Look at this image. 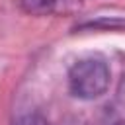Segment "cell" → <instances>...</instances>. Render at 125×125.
I'll return each instance as SVG.
<instances>
[{"mask_svg": "<svg viewBox=\"0 0 125 125\" xmlns=\"http://www.w3.org/2000/svg\"><path fill=\"white\" fill-rule=\"evenodd\" d=\"M109 84V68L104 59L84 57L76 61L68 70V88L72 96L80 100L100 98Z\"/></svg>", "mask_w": 125, "mask_h": 125, "instance_id": "obj_1", "label": "cell"}, {"mask_svg": "<svg viewBox=\"0 0 125 125\" xmlns=\"http://www.w3.org/2000/svg\"><path fill=\"white\" fill-rule=\"evenodd\" d=\"M20 6L31 16H47L55 10L57 0H20Z\"/></svg>", "mask_w": 125, "mask_h": 125, "instance_id": "obj_2", "label": "cell"}, {"mask_svg": "<svg viewBox=\"0 0 125 125\" xmlns=\"http://www.w3.org/2000/svg\"><path fill=\"white\" fill-rule=\"evenodd\" d=\"M14 125H51L41 113H35V111H31V113H23V115H20L16 121H14Z\"/></svg>", "mask_w": 125, "mask_h": 125, "instance_id": "obj_3", "label": "cell"}, {"mask_svg": "<svg viewBox=\"0 0 125 125\" xmlns=\"http://www.w3.org/2000/svg\"><path fill=\"white\" fill-rule=\"evenodd\" d=\"M117 102H119L121 105H125V74L121 76L119 86H117Z\"/></svg>", "mask_w": 125, "mask_h": 125, "instance_id": "obj_4", "label": "cell"}, {"mask_svg": "<svg viewBox=\"0 0 125 125\" xmlns=\"http://www.w3.org/2000/svg\"><path fill=\"white\" fill-rule=\"evenodd\" d=\"M113 125H125V119H121V121H117V123H113Z\"/></svg>", "mask_w": 125, "mask_h": 125, "instance_id": "obj_5", "label": "cell"}]
</instances>
